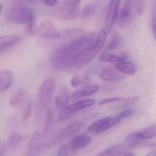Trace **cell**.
Wrapping results in <instances>:
<instances>
[{
    "mask_svg": "<svg viewBox=\"0 0 156 156\" xmlns=\"http://www.w3.org/2000/svg\"><path fill=\"white\" fill-rule=\"evenodd\" d=\"M96 36V32H87L59 47L51 56V67L57 72L73 70L92 46Z\"/></svg>",
    "mask_w": 156,
    "mask_h": 156,
    "instance_id": "6da1fadb",
    "label": "cell"
},
{
    "mask_svg": "<svg viewBox=\"0 0 156 156\" xmlns=\"http://www.w3.org/2000/svg\"><path fill=\"white\" fill-rule=\"evenodd\" d=\"M55 87L56 82L53 78H47L38 88L36 94V113L38 119L41 117L42 113H45L48 109V107L54 94Z\"/></svg>",
    "mask_w": 156,
    "mask_h": 156,
    "instance_id": "7a4b0ae2",
    "label": "cell"
},
{
    "mask_svg": "<svg viewBox=\"0 0 156 156\" xmlns=\"http://www.w3.org/2000/svg\"><path fill=\"white\" fill-rule=\"evenodd\" d=\"M108 34H109V32L107 31L104 28H102L99 30V32L96 36V39H95L94 43L87 51V52L84 54V56L80 59V61L77 62V64L74 66V68L73 69V71H78V70H80L82 67H84L86 64H87L90 61H92L100 52V51L106 45V41H107V38H108Z\"/></svg>",
    "mask_w": 156,
    "mask_h": 156,
    "instance_id": "3957f363",
    "label": "cell"
},
{
    "mask_svg": "<svg viewBox=\"0 0 156 156\" xmlns=\"http://www.w3.org/2000/svg\"><path fill=\"white\" fill-rule=\"evenodd\" d=\"M34 20L35 16L33 11L25 6H15L8 14V20L9 22L18 25H26L28 28L35 23Z\"/></svg>",
    "mask_w": 156,
    "mask_h": 156,
    "instance_id": "277c9868",
    "label": "cell"
},
{
    "mask_svg": "<svg viewBox=\"0 0 156 156\" xmlns=\"http://www.w3.org/2000/svg\"><path fill=\"white\" fill-rule=\"evenodd\" d=\"M28 31L34 36L47 40H58L62 37V33L49 20H43L38 24H33L28 28Z\"/></svg>",
    "mask_w": 156,
    "mask_h": 156,
    "instance_id": "5b68a950",
    "label": "cell"
},
{
    "mask_svg": "<svg viewBox=\"0 0 156 156\" xmlns=\"http://www.w3.org/2000/svg\"><path fill=\"white\" fill-rule=\"evenodd\" d=\"M96 100L92 99V98H85V99H80L77 100L76 102H74L72 105L67 106L66 108H62V110L59 111L58 114V118H57V121H63L68 119L69 118H71L73 115H74L76 112L88 108L93 107L96 104Z\"/></svg>",
    "mask_w": 156,
    "mask_h": 156,
    "instance_id": "8992f818",
    "label": "cell"
},
{
    "mask_svg": "<svg viewBox=\"0 0 156 156\" xmlns=\"http://www.w3.org/2000/svg\"><path fill=\"white\" fill-rule=\"evenodd\" d=\"M121 120L122 119L118 115H116V116H108V117L99 119L94 121L87 128V132L91 133V134L99 135V134L108 130L109 129L115 127Z\"/></svg>",
    "mask_w": 156,
    "mask_h": 156,
    "instance_id": "52a82bcc",
    "label": "cell"
},
{
    "mask_svg": "<svg viewBox=\"0 0 156 156\" xmlns=\"http://www.w3.org/2000/svg\"><path fill=\"white\" fill-rule=\"evenodd\" d=\"M121 2H122V0H110L108 3L105 26L103 28L109 33L111 32V30L113 26L115 25V23L118 21V17H119Z\"/></svg>",
    "mask_w": 156,
    "mask_h": 156,
    "instance_id": "ba28073f",
    "label": "cell"
},
{
    "mask_svg": "<svg viewBox=\"0 0 156 156\" xmlns=\"http://www.w3.org/2000/svg\"><path fill=\"white\" fill-rule=\"evenodd\" d=\"M80 4L81 0H70L62 7L60 17L68 21L76 20L80 15Z\"/></svg>",
    "mask_w": 156,
    "mask_h": 156,
    "instance_id": "9c48e42d",
    "label": "cell"
},
{
    "mask_svg": "<svg viewBox=\"0 0 156 156\" xmlns=\"http://www.w3.org/2000/svg\"><path fill=\"white\" fill-rule=\"evenodd\" d=\"M91 141H92V137L89 134L87 133L78 134L70 140L69 146L74 151H79L87 147L91 143Z\"/></svg>",
    "mask_w": 156,
    "mask_h": 156,
    "instance_id": "30bf717a",
    "label": "cell"
},
{
    "mask_svg": "<svg viewBox=\"0 0 156 156\" xmlns=\"http://www.w3.org/2000/svg\"><path fill=\"white\" fill-rule=\"evenodd\" d=\"M85 126V122L81 121H76L73 122L70 125H68L66 128H63L62 129V141L68 140V139H73L77 135V133H79Z\"/></svg>",
    "mask_w": 156,
    "mask_h": 156,
    "instance_id": "8fae6325",
    "label": "cell"
},
{
    "mask_svg": "<svg viewBox=\"0 0 156 156\" xmlns=\"http://www.w3.org/2000/svg\"><path fill=\"white\" fill-rule=\"evenodd\" d=\"M99 76L102 80H104L106 82H120L126 78V75H124V74L120 73L119 71L111 69V68L103 69L100 72Z\"/></svg>",
    "mask_w": 156,
    "mask_h": 156,
    "instance_id": "7c38bea8",
    "label": "cell"
},
{
    "mask_svg": "<svg viewBox=\"0 0 156 156\" xmlns=\"http://www.w3.org/2000/svg\"><path fill=\"white\" fill-rule=\"evenodd\" d=\"M14 80V73L8 70H0V93H4L7 92Z\"/></svg>",
    "mask_w": 156,
    "mask_h": 156,
    "instance_id": "4fadbf2b",
    "label": "cell"
},
{
    "mask_svg": "<svg viewBox=\"0 0 156 156\" xmlns=\"http://www.w3.org/2000/svg\"><path fill=\"white\" fill-rule=\"evenodd\" d=\"M129 149H131V148L124 143L116 144V145H113V146L102 151L101 152L98 153L95 156H120L121 154L129 151Z\"/></svg>",
    "mask_w": 156,
    "mask_h": 156,
    "instance_id": "5bb4252c",
    "label": "cell"
},
{
    "mask_svg": "<svg viewBox=\"0 0 156 156\" xmlns=\"http://www.w3.org/2000/svg\"><path fill=\"white\" fill-rule=\"evenodd\" d=\"M124 45V40L120 33L113 31L110 40L106 44V52H111L122 48Z\"/></svg>",
    "mask_w": 156,
    "mask_h": 156,
    "instance_id": "9a60e30c",
    "label": "cell"
},
{
    "mask_svg": "<svg viewBox=\"0 0 156 156\" xmlns=\"http://www.w3.org/2000/svg\"><path fill=\"white\" fill-rule=\"evenodd\" d=\"M98 90H99V86H98V85H87V86L82 87L81 89L73 93L71 98L73 100H78V99H81V98H86V97L93 96Z\"/></svg>",
    "mask_w": 156,
    "mask_h": 156,
    "instance_id": "2e32d148",
    "label": "cell"
},
{
    "mask_svg": "<svg viewBox=\"0 0 156 156\" xmlns=\"http://www.w3.org/2000/svg\"><path fill=\"white\" fill-rule=\"evenodd\" d=\"M128 53L127 52H120V53H112V52H103L99 56V60L101 62H106L109 63H119L121 62L127 61Z\"/></svg>",
    "mask_w": 156,
    "mask_h": 156,
    "instance_id": "e0dca14e",
    "label": "cell"
},
{
    "mask_svg": "<svg viewBox=\"0 0 156 156\" xmlns=\"http://www.w3.org/2000/svg\"><path fill=\"white\" fill-rule=\"evenodd\" d=\"M70 98H70V95H69L67 89L64 88V87H62V88L58 91V93H57V95H56V97H55V99H54L55 108H56L59 111L62 110V108H66L67 106H69L68 104H69Z\"/></svg>",
    "mask_w": 156,
    "mask_h": 156,
    "instance_id": "ac0fdd59",
    "label": "cell"
},
{
    "mask_svg": "<svg viewBox=\"0 0 156 156\" xmlns=\"http://www.w3.org/2000/svg\"><path fill=\"white\" fill-rule=\"evenodd\" d=\"M140 97L138 96H134V97H129L127 98H122L120 101L112 104L113 106L111 107L112 109H116V110H124V109H128L131 106L136 105L139 101H140Z\"/></svg>",
    "mask_w": 156,
    "mask_h": 156,
    "instance_id": "d6986e66",
    "label": "cell"
},
{
    "mask_svg": "<svg viewBox=\"0 0 156 156\" xmlns=\"http://www.w3.org/2000/svg\"><path fill=\"white\" fill-rule=\"evenodd\" d=\"M20 39L21 37L17 34L0 36V51L6 50L9 47L14 46L15 44L20 41Z\"/></svg>",
    "mask_w": 156,
    "mask_h": 156,
    "instance_id": "ffe728a7",
    "label": "cell"
},
{
    "mask_svg": "<svg viewBox=\"0 0 156 156\" xmlns=\"http://www.w3.org/2000/svg\"><path fill=\"white\" fill-rule=\"evenodd\" d=\"M115 68L124 75H133L136 73V66L129 61H124L115 64Z\"/></svg>",
    "mask_w": 156,
    "mask_h": 156,
    "instance_id": "44dd1931",
    "label": "cell"
},
{
    "mask_svg": "<svg viewBox=\"0 0 156 156\" xmlns=\"http://www.w3.org/2000/svg\"><path fill=\"white\" fill-rule=\"evenodd\" d=\"M28 98V93L24 89H18L15 92L12 93V95L9 98V105L12 107H18L21 105L25 99Z\"/></svg>",
    "mask_w": 156,
    "mask_h": 156,
    "instance_id": "7402d4cb",
    "label": "cell"
},
{
    "mask_svg": "<svg viewBox=\"0 0 156 156\" xmlns=\"http://www.w3.org/2000/svg\"><path fill=\"white\" fill-rule=\"evenodd\" d=\"M132 5H133V0H124L123 5L119 10V17H118V21L119 23L125 22L129 18Z\"/></svg>",
    "mask_w": 156,
    "mask_h": 156,
    "instance_id": "603a6c76",
    "label": "cell"
},
{
    "mask_svg": "<svg viewBox=\"0 0 156 156\" xmlns=\"http://www.w3.org/2000/svg\"><path fill=\"white\" fill-rule=\"evenodd\" d=\"M90 78L87 74H74L70 80L72 87H80L89 85Z\"/></svg>",
    "mask_w": 156,
    "mask_h": 156,
    "instance_id": "cb8c5ba5",
    "label": "cell"
},
{
    "mask_svg": "<svg viewBox=\"0 0 156 156\" xmlns=\"http://www.w3.org/2000/svg\"><path fill=\"white\" fill-rule=\"evenodd\" d=\"M52 124H53V113L51 109L48 108L46 112L44 113V125H43V129L41 131V138L46 136L50 132L52 127Z\"/></svg>",
    "mask_w": 156,
    "mask_h": 156,
    "instance_id": "d4e9b609",
    "label": "cell"
},
{
    "mask_svg": "<svg viewBox=\"0 0 156 156\" xmlns=\"http://www.w3.org/2000/svg\"><path fill=\"white\" fill-rule=\"evenodd\" d=\"M23 140V136L20 132H12L7 140V146L10 149H16Z\"/></svg>",
    "mask_w": 156,
    "mask_h": 156,
    "instance_id": "484cf974",
    "label": "cell"
},
{
    "mask_svg": "<svg viewBox=\"0 0 156 156\" xmlns=\"http://www.w3.org/2000/svg\"><path fill=\"white\" fill-rule=\"evenodd\" d=\"M97 9H98L97 4H91L87 6L86 8H84V9L81 12V18L83 20H88L92 18L97 12Z\"/></svg>",
    "mask_w": 156,
    "mask_h": 156,
    "instance_id": "4316f807",
    "label": "cell"
},
{
    "mask_svg": "<svg viewBox=\"0 0 156 156\" xmlns=\"http://www.w3.org/2000/svg\"><path fill=\"white\" fill-rule=\"evenodd\" d=\"M33 109H34V105L33 103L30 101L27 104V106L25 107V108L23 109L22 111V114H21V121H27L32 115L33 113Z\"/></svg>",
    "mask_w": 156,
    "mask_h": 156,
    "instance_id": "83f0119b",
    "label": "cell"
},
{
    "mask_svg": "<svg viewBox=\"0 0 156 156\" xmlns=\"http://www.w3.org/2000/svg\"><path fill=\"white\" fill-rule=\"evenodd\" d=\"M146 0H133V8L137 16H140L145 9Z\"/></svg>",
    "mask_w": 156,
    "mask_h": 156,
    "instance_id": "f1b7e54d",
    "label": "cell"
},
{
    "mask_svg": "<svg viewBox=\"0 0 156 156\" xmlns=\"http://www.w3.org/2000/svg\"><path fill=\"white\" fill-rule=\"evenodd\" d=\"M73 152L74 151L69 146V144H62L58 149L56 156H72Z\"/></svg>",
    "mask_w": 156,
    "mask_h": 156,
    "instance_id": "f546056e",
    "label": "cell"
},
{
    "mask_svg": "<svg viewBox=\"0 0 156 156\" xmlns=\"http://www.w3.org/2000/svg\"><path fill=\"white\" fill-rule=\"evenodd\" d=\"M122 99V98L119 97H113V98H108L106 99L101 100L98 103V106H104V105H108V104H115L119 101H120Z\"/></svg>",
    "mask_w": 156,
    "mask_h": 156,
    "instance_id": "4dcf8cb0",
    "label": "cell"
},
{
    "mask_svg": "<svg viewBox=\"0 0 156 156\" xmlns=\"http://www.w3.org/2000/svg\"><path fill=\"white\" fill-rule=\"evenodd\" d=\"M134 112H135L134 109H132V108H128V109L121 110V111H120L119 114H117V115H118L121 119H127V118L130 117L131 115L134 114Z\"/></svg>",
    "mask_w": 156,
    "mask_h": 156,
    "instance_id": "1f68e13d",
    "label": "cell"
},
{
    "mask_svg": "<svg viewBox=\"0 0 156 156\" xmlns=\"http://www.w3.org/2000/svg\"><path fill=\"white\" fill-rule=\"evenodd\" d=\"M151 31H152L153 38L156 41V10L153 11L151 17Z\"/></svg>",
    "mask_w": 156,
    "mask_h": 156,
    "instance_id": "d6a6232c",
    "label": "cell"
},
{
    "mask_svg": "<svg viewBox=\"0 0 156 156\" xmlns=\"http://www.w3.org/2000/svg\"><path fill=\"white\" fill-rule=\"evenodd\" d=\"M7 150V142L4 140H0V156H4Z\"/></svg>",
    "mask_w": 156,
    "mask_h": 156,
    "instance_id": "836d02e7",
    "label": "cell"
},
{
    "mask_svg": "<svg viewBox=\"0 0 156 156\" xmlns=\"http://www.w3.org/2000/svg\"><path fill=\"white\" fill-rule=\"evenodd\" d=\"M41 2L47 7H55L58 4V0H41Z\"/></svg>",
    "mask_w": 156,
    "mask_h": 156,
    "instance_id": "e575fe53",
    "label": "cell"
},
{
    "mask_svg": "<svg viewBox=\"0 0 156 156\" xmlns=\"http://www.w3.org/2000/svg\"><path fill=\"white\" fill-rule=\"evenodd\" d=\"M145 156H156V147L153 150H151V151H149Z\"/></svg>",
    "mask_w": 156,
    "mask_h": 156,
    "instance_id": "d590c367",
    "label": "cell"
},
{
    "mask_svg": "<svg viewBox=\"0 0 156 156\" xmlns=\"http://www.w3.org/2000/svg\"><path fill=\"white\" fill-rule=\"evenodd\" d=\"M134 155H135L134 152H132V151H127V152L121 154L120 156H134Z\"/></svg>",
    "mask_w": 156,
    "mask_h": 156,
    "instance_id": "8d00e7d4",
    "label": "cell"
},
{
    "mask_svg": "<svg viewBox=\"0 0 156 156\" xmlns=\"http://www.w3.org/2000/svg\"><path fill=\"white\" fill-rule=\"evenodd\" d=\"M2 11H3V5H2V4H0V15H1Z\"/></svg>",
    "mask_w": 156,
    "mask_h": 156,
    "instance_id": "74e56055",
    "label": "cell"
},
{
    "mask_svg": "<svg viewBox=\"0 0 156 156\" xmlns=\"http://www.w3.org/2000/svg\"><path fill=\"white\" fill-rule=\"evenodd\" d=\"M155 10H156V4H155Z\"/></svg>",
    "mask_w": 156,
    "mask_h": 156,
    "instance_id": "f35d334b",
    "label": "cell"
},
{
    "mask_svg": "<svg viewBox=\"0 0 156 156\" xmlns=\"http://www.w3.org/2000/svg\"><path fill=\"white\" fill-rule=\"evenodd\" d=\"M30 1H35V0H30Z\"/></svg>",
    "mask_w": 156,
    "mask_h": 156,
    "instance_id": "ab89813d",
    "label": "cell"
}]
</instances>
